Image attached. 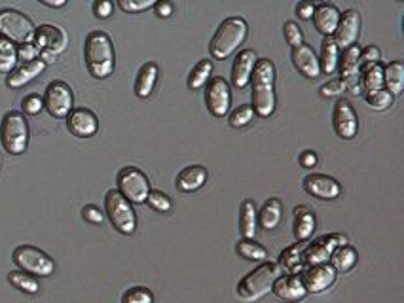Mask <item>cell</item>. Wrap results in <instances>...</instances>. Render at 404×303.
<instances>
[{"label": "cell", "instance_id": "cell-10", "mask_svg": "<svg viewBox=\"0 0 404 303\" xmlns=\"http://www.w3.org/2000/svg\"><path fill=\"white\" fill-rule=\"evenodd\" d=\"M116 189H118L131 205H142V203H147L148 194L152 191L150 180H148L147 175H144L141 169L131 167V165L123 167V169L118 173V188Z\"/></svg>", "mask_w": 404, "mask_h": 303}, {"label": "cell", "instance_id": "cell-46", "mask_svg": "<svg viewBox=\"0 0 404 303\" xmlns=\"http://www.w3.org/2000/svg\"><path fill=\"white\" fill-rule=\"evenodd\" d=\"M346 91H347L346 86H344V82H342L340 78H336V80H330V82L323 83L321 88H319V93H321V97H325V99H330V97H340V95H344Z\"/></svg>", "mask_w": 404, "mask_h": 303}, {"label": "cell", "instance_id": "cell-29", "mask_svg": "<svg viewBox=\"0 0 404 303\" xmlns=\"http://www.w3.org/2000/svg\"><path fill=\"white\" fill-rule=\"evenodd\" d=\"M258 227V210L252 199H245L239 208V231L243 239H252L257 237Z\"/></svg>", "mask_w": 404, "mask_h": 303}, {"label": "cell", "instance_id": "cell-35", "mask_svg": "<svg viewBox=\"0 0 404 303\" xmlns=\"http://www.w3.org/2000/svg\"><path fill=\"white\" fill-rule=\"evenodd\" d=\"M213 61L209 59H201L196 67L192 69L190 76H188V88L192 89V91H198V89L206 88L209 80H211L213 76Z\"/></svg>", "mask_w": 404, "mask_h": 303}, {"label": "cell", "instance_id": "cell-43", "mask_svg": "<svg viewBox=\"0 0 404 303\" xmlns=\"http://www.w3.org/2000/svg\"><path fill=\"white\" fill-rule=\"evenodd\" d=\"M118 6H120V10H123V12L139 13L154 8L156 2L154 0H118Z\"/></svg>", "mask_w": 404, "mask_h": 303}, {"label": "cell", "instance_id": "cell-28", "mask_svg": "<svg viewBox=\"0 0 404 303\" xmlns=\"http://www.w3.org/2000/svg\"><path fill=\"white\" fill-rule=\"evenodd\" d=\"M158 76H160V67L158 65L152 63V61L142 65L139 74H137V82H135V95L141 97V99H148L154 91Z\"/></svg>", "mask_w": 404, "mask_h": 303}, {"label": "cell", "instance_id": "cell-36", "mask_svg": "<svg viewBox=\"0 0 404 303\" xmlns=\"http://www.w3.org/2000/svg\"><path fill=\"white\" fill-rule=\"evenodd\" d=\"M18 65V46L0 36V74H12Z\"/></svg>", "mask_w": 404, "mask_h": 303}, {"label": "cell", "instance_id": "cell-3", "mask_svg": "<svg viewBox=\"0 0 404 303\" xmlns=\"http://www.w3.org/2000/svg\"><path fill=\"white\" fill-rule=\"evenodd\" d=\"M247 34H249V27H247V21L243 18L234 15V18L224 19L215 32V36L211 38V44H209L213 59L224 61L230 55H234L239 46L247 40Z\"/></svg>", "mask_w": 404, "mask_h": 303}, {"label": "cell", "instance_id": "cell-19", "mask_svg": "<svg viewBox=\"0 0 404 303\" xmlns=\"http://www.w3.org/2000/svg\"><path fill=\"white\" fill-rule=\"evenodd\" d=\"M67 127L78 139H90L99 131V118L90 108H72V112L67 116Z\"/></svg>", "mask_w": 404, "mask_h": 303}, {"label": "cell", "instance_id": "cell-53", "mask_svg": "<svg viewBox=\"0 0 404 303\" xmlns=\"http://www.w3.org/2000/svg\"><path fill=\"white\" fill-rule=\"evenodd\" d=\"M315 10L314 2H300L298 6H296V13H298V18L300 19H311Z\"/></svg>", "mask_w": 404, "mask_h": 303}, {"label": "cell", "instance_id": "cell-6", "mask_svg": "<svg viewBox=\"0 0 404 303\" xmlns=\"http://www.w3.org/2000/svg\"><path fill=\"white\" fill-rule=\"evenodd\" d=\"M105 215L109 216L116 231L122 235H133L137 231V213L133 205L116 188L109 189L105 196Z\"/></svg>", "mask_w": 404, "mask_h": 303}, {"label": "cell", "instance_id": "cell-44", "mask_svg": "<svg viewBox=\"0 0 404 303\" xmlns=\"http://www.w3.org/2000/svg\"><path fill=\"white\" fill-rule=\"evenodd\" d=\"M21 107H23V116L29 114V116H36L44 110V99L40 97V95H27L23 102H21Z\"/></svg>", "mask_w": 404, "mask_h": 303}, {"label": "cell", "instance_id": "cell-37", "mask_svg": "<svg viewBox=\"0 0 404 303\" xmlns=\"http://www.w3.org/2000/svg\"><path fill=\"white\" fill-rule=\"evenodd\" d=\"M236 252L245 260L250 262H268V250L262 245H258L252 239H241L236 245Z\"/></svg>", "mask_w": 404, "mask_h": 303}, {"label": "cell", "instance_id": "cell-47", "mask_svg": "<svg viewBox=\"0 0 404 303\" xmlns=\"http://www.w3.org/2000/svg\"><path fill=\"white\" fill-rule=\"evenodd\" d=\"M285 38H287V42L292 48L304 44V32H302V29L295 21H287L285 23Z\"/></svg>", "mask_w": 404, "mask_h": 303}, {"label": "cell", "instance_id": "cell-22", "mask_svg": "<svg viewBox=\"0 0 404 303\" xmlns=\"http://www.w3.org/2000/svg\"><path fill=\"white\" fill-rule=\"evenodd\" d=\"M271 292L283 302H302L308 296L300 275H289V273H283L281 277L277 278L271 286Z\"/></svg>", "mask_w": 404, "mask_h": 303}, {"label": "cell", "instance_id": "cell-5", "mask_svg": "<svg viewBox=\"0 0 404 303\" xmlns=\"http://www.w3.org/2000/svg\"><path fill=\"white\" fill-rule=\"evenodd\" d=\"M29 139H31V129L23 112L18 110L6 112L0 123V142L4 146V150L12 156H21L29 146Z\"/></svg>", "mask_w": 404, "mask_h": 303}, {"label": "cell", "instance_id": "cell-24", "mask_svg": "<svg viewBox=\"0 0 404 303\" xmlns=\"http://www.w3.org/2000/svg\"><path fill=\"white\" fill-rule=\"evenodd\" d=\"M48 65L42 61V59H34V61H29V63H23L21 67L13 70L12 74H8L6 86L12 89L25 88L27 83H31L32 80H36L42 72L46 70Z\"/></svg>", "mask_w": 404, "mask_h": 303}, {"label": "cell", "instance_id": "cell-38", "mask_svg": "<svg viewBox=\"0 0 404 303\" xmlns=\"http://www.w3.org/2000/svg\"><path fill=\"white\" fill-rule=\"evenodd\" d=\"M8 281L10 284H13L18 290L25 292V294H39L40 292V283L36 281V277H32L25 271H10L8 275Z\"/></svg>", "mask_w": 404, "mask_h": 303}, {"label": "cell", "instance_id": "cell-16", "mask_svg": "<svg viewBox=\"0 0 404 303\" xmlns=\"http://www.w3.org/2000/svg\"><path fill=\"white\" fill-rule=\"evenodd\" d=\"M361 36V13L357 10H346L340 15L336 32L332 34L338 50H347L357 44Z\"/></svg>", "mask_w": 404, "mask_h": 303}, {"label": "cell", "instance_id": "cell-50", "mask_svg": "<svg viewBox=\"0 0 404 303\" xmlns=\"http://www.w3.org/2000/svg\"><path fill=\"white\" fill-rule=\"evenodd\" d=\"M112 12H114V4H112L110 0H97L95 4H93V13H95V18L107 19L112 15Z\"/></svg>", "mask_w": 404, "mask_h": 303}, {"label": "cell", "instance_id": "cell-20", "mask_svg": "<svg viewBox=\"0 0 404 303\" xmlns=\"http://www.w3.org/2000/svg\"><path fill=\"white\" fill-rule=\"evenodd\" d=\"M258 55L255 50H241L231 65V86L236 89H245L250 83L252 70L257 67Z\"/></svg>", "mask_w": 404, "mask_h": 303}, {"label": "cell", "instance_id": "cell-26", "mask_svg": "<svg viewBox=\"0 0 404 303\" xmlns=\"http://www.w3.org/2000/svg\"><path fill=\"white\" fill-rule=\"evenodd\" d=\"M317 229V220L311 208L306 205H298L295 208V237L298 243H308Z\"/></svg>", "mask_w": 404, "mask_h": 303}, {"label": "cell", "instance_id": "cell-32", "mask_svg": "<svg viewBox=\"0 0 404 303\" xmlns=\"http://www.w3.org/2000/svg\"><path fill=\"white\" fill-rule=\"evenodd\" d=\"M384 88L398 97L404 89V63L403 61H391L384 65Z\"/></svg>", "mask_w": 404, "mask_h": 303}, {"label": "cell", "instance_id": "cell-42", "mask_svg": "<svg viewBox=\"0 0 404 303\" xmlns=\"http://www.w3.org/2000/svg\"><path fill=\"white\" fill-rule=\"evenodd\" d=\"M122 303H154V294L144 286H133L123 294Z\"/></svg>", "mask_w": 404, "mask_h": 303}, {"label": "cell", "instance_id": "cell-48", "mask_svg": "<svg viewBox=\"0 0 404 303\" xmlns=\"http://www.w3.org/2000/svg\"><path fill=\"white\" fill-rule=\"evenodd\" d=\"M82 218L86 222H90V224L99 226V224L105 222V213L99 207H95V205H86V207L82 208Z\"/></svg>", "mask_w": 404, "mask_h": 303}, {"label": "cell", "instance_id": "cell-33", "mask_svg": "<svg viewBox=\"0 0 404 303\" xmlns=\"http://www.w3.org/2000/svg\"><path fill=\"white\" fill-rule=\"evenodd\" d=\"M361 83V93H368V91H378V89L384 88V65H368V67H363L361 69L359 76Z\"/></svg>", "mask_w": 404, "mask_h": 303}, {"label": "cell", "instance_id": "cell-8", "mask_svg": "<svg viewBox=\"0 0 404 303\" xmlns=\"http://www.w3.org/2000/svg\"><path fill=\"white\" fill-rule=\"evenodd\" d=\"M34 32H36V27L25 13L12 10V8L0 10V36H4L15 46H23L32 44Z\"/></svg>", "mask_w": 404, "mask_h": 303}, {"label": "cell", "instance_id": "cell-1", "mask_svg": "<svg viewBox=\"0 0 404 303\" xmlns=\"http://www.w3.org/2000/svg\"><path fill=\"white\" fill-rule=\"evenodd\" d=\"M276 65L271 59H258L257 67L250 76V95H252V110L255 116L269 118L277 108L276 95Z\"/></svg>", "mask_w": 404, "mask_h": 303}, {"label": "cell", "instance_id": "cell-4", "mask_svg": "<svg viewBox=\"0 0 404 303\" xmlns=\"http://www.w3.org/2000/svg\"><path fill=\"white\" fill-rule=\"evenodd\" d=\"M283 271L279 264L274 262H264L247 273L238 284V296L239 299H243L247 303H255L258 299H262L268 292H271V286L276 283L277 278L281 277Z\"/></svg>", "mask_w": 404, "mask_h": 303}, {"label": "cell", "instance_id": "cell-39", "mask_svg": "<svg viewBox=\"0 0 404 303\" xmlns=\"http://www.w3.org/2000/svg\"><path fill=\"white\" fill-rule=\"evenodd\" d=\"M363 97H365L366 105L372 108V110H378V112H384L387 108H391L393 101H395V97H393L387 89L368 91V93H363Z\"/></svg>", "mask_w": 404, "mask_h": 303}, {"label": "cell", "instance_id": "cell-27", "mask_svg": "<svg viewBox=\"0 0 404 303\" xmlns=\"http://www.w3.org/2000/svg\"><path fill=\"white\" fill-rule=\"evenodd\" d=\"M308 243H296V245L285 248L279 256V267L281 271L289 273V275H300L306 265H304V250H306Z\"/></svg>", "mask_w": 404, "mask_h": 303}, {"label": "cell", "instance_id": "cell-52", "mask_svg": "<svg viewBox=\"0 0 404 303\" xmlns=\"http://www.w3.org/2000/svg\"><path fill=\"white\" fill-rule=\"evenodd\" d=\"M317 161H319V156L315 154L314 150H304L302 152L300 156V165L302 167H306V169H311V167H315L317 165Z\"/></svg>", "mask_w": 404, "mask_h": 303}, {"label": "cell", "instance_id": "cell-25", "mask_svg": "<svg viewBox=\"0 0 404 303\" xmlns=\"http://www.w3.org/2000/svg\"><path fill=\"white\" fill-rule=\"evenodd\" d=\"M209 178V173H207L206 167L201 165H190V167H184L180 170L179 177H177V188L184 194H192V191H198L199 188H203Z\"/></svg>", "mask_w": 404, "mask_h": 303}, {"label": "cell", "instance_id": "cell-9", "mask_svg": "<svg viewBox=\"0 0 404 303\" xmlns=\"http://www.w3.org/2000/svg\"><path fill=\"white\" fill-rule=\"evenodd\" d=\"M12 258L21 271L29 273L32 277H50L55 273V262L36 246L20 245L13 250Z\"/></svg>", "mask_w": 404, "mask_h": 303}, {"label": "cell", "instance_id": "cell-54", "mask_svg": "<svg viewBox=\"0 0 404 303\" xmlns=\"http://www.w3.org/2000/svg\"><path fill=\"white\" fill-rule=\"evenodd\" d=\"M44 6H50V8H63L67 6V0H59V2H52V0H40Z\"/></svg>", "mask_w": 404, "mask_h": 303}, {"label": "cell", "instance_id": "cell-2", "mask_svg": "<svg viewBox=\"0 0 404 303\" xmlns=\"http://www.w3.org/2000/svg\"><path fill=\"white\" fill-rule=\"evenodd\" d=\"M86 67L97 80H105L112 76L116 69V53L112 40L105 31H91L86 38Z\"/></svg>", "mask_w": 404, "mask_h": 303}, {"label": "cell", "instance_id": "cell-30", "mask_svg": "<svg viewBox=\"0 0 404 303\" xmlns=\"http://www.w3.org/2000/svg\"><path fill=\"white\" fill-rule=\"evenodd\" d=\"M283 220V203L277 199V197H271L268 201L264 203L262 208L258 210V226L266 229V231H271L276 229Z\"/></svg>", "mask_w": 404, "mask_h": 303}, {"label": "cell", "instance_id": "cell-21", "mask_svg": "<svg viewBox=\"0 0 404 303\" xmlns=\"http://www.w3.org/2000/svg\"><path fill=\"white\" fill-rule=\"evenodd\" d=\"M292 65L302 76H306L309 80H315L321 76V67H319V57L314 51L311 46L306 42L292 48Z\"/></svg>", "mask_w": 404, "mask_h": 303}, {"label": "cell", "instance_id": "cell-23", "mask_svg": "<svg viewBox=\"0 0 404 303\" xmlns=\"http://www.w3.org/2000/svg\"><path fill=\"white\" fill-rule=\"evenodd\" d=\"M342 12L334 4H317L314 10V15H311V21H314V27L317 31L321 32L323 36H332L336 32V27H338V21H340Z\"/></svg>", "mask_w": 404, "mask_h": 303}, {"label": "cell", "instance_id": "cell-45", "mask_svg": "<svg viewBox=\"0 0 404 303\" xmlns=\"http://www.w3.org/2000/svg\"><path fill=\"white\" fill-rule=\"evenodd\" d=\"M382 61V50H379L378 46H366L365 50H361L359 55V65L361 69L363 67H368V65H376Z\"/></svg>", "mask_w": 404, "mask_h": 303}, {"label": "cell", "instance_id": "cell-49", "mask_svg": "<svg viewBox=\"0 0 404 303\" xmlns=\"http://www.w3.org/2000/svg\"><path fill=\"white\" fill-rule=\"evenodd\" d=\"M34 59H39V50L34 48V44L18 46V61L29 63V61H34Z\"/></svg>", "mask_w": 404, "mask_h": 303}, {"label": "cell", "instance_id": "cell-13", "mask_svg": "<svg viewBox=\"0 0 404 303\" xmlns=\"http://www.w3.org/2000/svg\"><path fill=\"white\" fill-rule=\"evenodd\" d=\"M206 105L215 118H224L231 107V88L224 78L215 76L206 86Z\"/></svg>", "mask_w": 404, "mask_h": 303}, {"label": "cell", "instance_id": "cell-40", "mask_svg": "<svg viewBox=\"0 0 404 303\" xmlns=\"http://www.w3.org/2000/svg\"><path fill=\"white\" fill-rule=\"evenodd\" d=\"M252 120H255V110H252L250 105H241V107H238L230 114V126L234 129L247 127Z\"/></svg>", "mask_w": 404, "mask_h": 303}, {"label": "cell", "instance_id": "cell-12", "mask_svg": "<svg viewBox=\"0 0 404 303\" xmlns=\"http://www.w3.org/2000/svg\"><path fill=\"white\" fill-rule=\"evenodd\" d=\"M347 245V237L344 234H330L323 235L319 239H315L314 243L306 245L304 250V265L311 267V265L328 264V260L332 256V252L338 246Z\"/></svg>", "mask_w": 404, "mask_h": 303}, {"label": "cell", "instance_id": "cell-41", "mask_svg": "<svg viewBox=\"0 0 404 303\" xmlns=\"http://www.w3.org/2000/svg\"><path fill=\"white\" fill-rule=\"evenodd\" d=\"M148 207L154 208L156 213H169L171 208H173V201H171V197L160 191V189H152L147 197Z\"/></svg>", "mask_w": 404, "mask_h": 303}, {"label": "cell", "instance_id": "cell-7", "mask_svg": "<svg viewBox=\"0 0 404 303\" xmlns=\"http://www.w3.org/2000/svg\"><path fill=\"white\" fill-rule=\"evenodd\" d=\"M32 44L39 50V59H42L46 65H52L55 63L58 55H61L67 50L69 34L63 27L40 25L36 27Z\"/></svg>", "mask_w": 404, "mask_h": 303}, {"label": "cell", "instance_id": "cell-31", "mask_svg": "<svg viewBox=\"0 0 404 303\" xmlns=\"http://www.w3.org/2000/svg\"><path fill=\"white\" fill-rule=\"evenodd\" d=\"M357 260H359V252L351 245H344L334 250L328 264L336 273H347L357 265Z\"/></svg>", "mask_w": 404, "mask_h": 303}, {"label": "cell", "instance_id": "cell-51", "mask_svg": "<svg viewBox=\"0 0 404 303\" xmlns=\"http://www.w3.org/2000/svg\"><path fill=\"white\" fill-rule=\"evenodd\" d=\"M156 13H158V18L167 19L171 18L175 12V4L173 2H167V0H161V2H156Z\"/></svg>", "mask_w": 404, "mask_h": 303}, {"label": "cell", "instance_id": "cell-34", "mask_svg": "<svg viewBox=\"0 0 404 303\" xmlns=\"http://www.w3.org/2000/svg\"><path fill=\"white\" fill-rule=\"evenodd\" d=\"M338 61H340V50L334 42L332 36H327L321 44V57H319V67L321 72L327 76H332L338 70Z\"/></svg>", "mask_w": 404, "mask_h": 303}, {"label": "cell", "instance_id": "cell-15", "mask_svg": "<svg viewBox=\"0 0 404 303\" xmlns=\"http://www.w3.org/2000/svg\"><path fill=\"white\" fill-rule=\"evenodd\" d=\"M359 55L361 48L357 44L351 46L344 50V55L338 61V67H340V80L344 82L346 89L353 95H361V65H359Z\"/></svg>", "mask_w": 404, "mask_h": 303}, {"label": "cell", "instance_id": "cell-14", "mask_svg": "<svg viewBox=\"0 0 404 303\" xmlns=\"http://www.w3.org/2000/svg\"><path fill=\"white\" fill-rule=\"evenodd\" d=\"M332 126L336 135L344 140H351L357 137L359 133V118L353 110L351 102L346 101V99H340V101L334 105V114H332Z\"/></svg>", "mask_w": 404, "mask_h": 303}, {"label": "cell", "instance_id": "cell-18", "mask_svg": "<svg viewBox=\"0 0 404 303\" xmlns=\"http://www.w3.org/2000/svg\"><path fill=\"white\" fill-rule=\"evenodd\" d=\"M304 189L309 196L323 199V201H334L342 196V184L336 178L323 175V173H314L304 178Z\"/></svg>", "mask_w": 404, "mask_h": 303}, {"label": "cell", "instance_id": "cell-17", "mask_svg": "<svg viewBox=\"0 0 404 303\" xmlns=\"http://www.w3.org/2000/svg\"><path fill=\"white\" fill-rule=\"evenodd\" d=\"M302 283H304V288L308 294H321L327 288H330L338 277V273L334 271L330 264H321V265H311V267H306L304 271L300 273Z\"/></svg>", "mask_w": 404, "mask_h": 303}, {"label": "cell", "instance_id": "cell-11", "mask_svg": "<svg viewBox=\"0 0 404 303\" xmlns=\"http://www.w3.org/2000/svg\"><path fill=\"white\" fill-rule=\"evenodd\" d=\"M44 108L50 112V116L63 120L74 108V93L71 86L63 80H53L44 91Z\"/></svg>", "mask_w": 404, "mask_h": 303}]
</instances>
